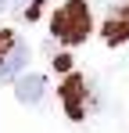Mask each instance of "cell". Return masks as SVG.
<instances>
[{
    "label": "cell",
    "instance_id": "cell-9",
    "mask_svg": "<svg viewBox=\"0 0 129 133\" xmlns=\"http://www.w3.org/2000/svg\"><path fill=\"white\" fill-rule=\"evenodd\" d=\"M4 11H7V0H0V15H4Z\"/></svg>",
    "mask_w": 129,
    "mask_h": 133
},
{
    "label": "cell",
    "instance_id": "cell-5",
    "mask_svg": "<svg viewBox=\"0 0 129 133\" xmlns=\"http://www.w3.org/2000/svg\"><path fill=\"white\" fill-rule=\"evenodd\" d=\"M29 65V47L22 43V40H15V47L0 58V83H11V79H18L22 68Z\"/></svg>",
    "mask_w": 129,
    "mask_h": 133
},
{
    "label": "cell",
    "instance_id": "cell-4",
    "mask_svg": "<svg viewBox=\"0 0 129 133\" xmlns=\"http://www.w3.org/2000/svg\"><path fill=\"white\" fill-rule=\"evenodd\" d=\"M104 40L108 43H126L129 40V4L111 7L104 18Z\"/></svg>",
    "mask_w": 129,
    "mask_h": 133
},
{
    "label": "cell",
    "instance_id": "cell-2",
    "mask_svg": "<svg viewBox=\"0 0 129 133\" xmlns=\"http://www.w3.org/2000/svg\"><path fill=\"white\" fill-rule=\"evenodd\" d=\"M86 97H90V90H86L83 76H68V79L61 83V101H64V111H68L72 122H79V119L86 115Z\"/></svg>",
    "mask_w": 129,
    "mask_h": 133
},
{
    "label": "cell",
    "instance_id": "cell-1",
    "mask_svg": "<svg viewBox=\"0 0 129 133\" xmlns=\"http://www.w3.org/2000/svg\"><path fill=\"white\" fill-rule=\"evenodd\" d=\"M90 29H93V15H90L86 0H68V4H61V7L54 11V18H50V32H54V40H61L64 47L83 43L86 36H90Z\"/></svg>",
    "mask_w": 129,
    "mask_h": 133
},
{
    "label": "cell",
    "instance_id": "cell-6",
    "mask_svg": "<svg viewBox=\"0 0 129 133\" xmlns=\"http://www.w3.org/2000/svg\"><path fill=\"white\" fill-rule=\"evenodd\" d=\"M11 47H15V32H11V29H0V58H4Z\"/></svg>",
    "mask_w": 129,
    "mask_h": 133
},
{
    "label": "cell",
    "instance_id": "cell-3",
    "mask_svg": "<svg viewBox=\"0 0 129 133\" xmlns=\"http://www.w3.org/2000/svg\"><path fill=\"white\" fill-rule=\"evenodd\" d=\"M15 97H18L22 104H29V108H36L43 97H47V79H43L40 72H25L15 79Z\"/></svg>",
    "mask_w": 129,
    "mask_h": 133
},
{
    "label": "cell",
    "instance_id": "cell-7",
    "mask_svg": "<svg viewBox=\"0 0 129 133\" xmlns=\"http://www.w3.org/2000/svg\"><path fill=\"white\" fill-rule=\"evenodd\" d=\"M54 68H58V72H68V68H72V61H68L64 54H58V58H54Z\"/></svg>",
    "mask_w": 129,
    "mask_h": 133
},
{
    "label": "cell",
    "instance_id": "cell-8",
    "mask_svg": "<svg viewBox=\"0 0 129 133\" xmlns=\"http://www.w3.org/2000/svg\"><path fill=\"white\" fill-rule=\"evenodd\" d=\"M18 4V11H25V7H32V4H40V0H15Z\"/></svg>",
    "mask_w": 129,
    "mask_h": 133
}]
</instances>
